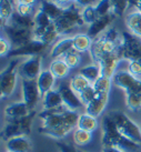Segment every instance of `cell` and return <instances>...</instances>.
<instances>
[{
	"label": "cell",
	"mask_w": 141,
	"mask_h": 152,
	"mask_svg": "<svg viewBox=\"0 0 141 152\" xmlns=\"http://www.w3.org/2000/svg\"><path fill=\"white\" fill-rule=\"evenodd\" d=\"M101 130H102L101 144L103 148H117L124 152H134L140 149L141 145L130 141L120 133L115 122L108 114H106L102 119Z\"/></svg>",
	"instance_id": "1"
},
{
	"label": "cell",
	"mask_w": 141,
	"mask_h": 152,
	"mask_svg": "<svg viewBox=\"0 0 141 152\" xmlns=\"http://www.w3.org/2000/svg\"><path fill=\"white\" fill-rule=\"evenodd\" d=\"M107 114L112 119L118 131L124 138L141 145V129L137 123L132 121L124 112L119 110L110 111Z\"/></svg>",
	"instance_id": "2"
},
{
	"label": "cell",
	"mask_w": 141,
	"mask_h": 152,
	"mask_svg": "<svg viewBox=\"0 0 141 152\" xmlns=\"http://www.w3.org/2000/svg\"><path fill=\"white\" fill-rule=\"evenodd\" d=\"M19 58L12 59L8 64V66L1 71L0 76V96L1 100L9 98L16 90L18 83V67L20 64Z\"/></svg>",
	"instance_id": "3"
},
{
	"label": "cell",
	"mask_w": 141,
	"mask_h": 152,
	"mask_svg": "<svg viewBox=\"0 0 141 152\" xmlns=\"http://www.w3.org/2000/svg\"><path fill=\"white\" fill-rule=\"evenodd\" d=\"M120 53L123 60H141V38L131 32H122Z\"/></svg>",
	"instance_id": "4"
},
{
	"label": "cell",
	"mask_w": 141,
	"mask_h": 152,
	"mask_svg": "<svg viewBox=\"0 0 141 152\" xmlns=\"http://www.w3.org/2000/svg\"><path fill=\"white\" fill-rule=\"evenodd\" d=\"M119 45L104 38L101 34L98 38L94 39V42L90 49V56L94 64H99L107 55H111V53L119 51Z\"/></svg>",
	"instance_id": "5"
},
{
	"label": "cell",
	"mask_w": 141,
	"mask_h": 152,
	"mask_svg": "<svg viewBox=\"0 0 141 152\" xmlns=\"http://www.w3.org/2000/svg\"><path fill=\"white\" fill-rule=\"evenodd\" d=\"M1 28H2V34L10 40L13 49L23 46L34 39V34H32L31 29L17 27V26L10 25V23H7Z\"/></svg>",
	"instance_id": "6"
},
{
	"label": "cell",
	"mask_w": 141,
	"mask_h": 152,
	"mask_svg": "<svg viewBox=\"0 0 141 152\" xmlns=\"http://www.w3.org/2000/svg\"><path fill=\"white\" fill-rule=\"evenodd\" d=\"M42 57L41 55L28 57L21 61L18 67V73L21 79L37 80L42 71Z\"/></svg>",
	"instance_id": "7"
},
{
	"label": "cell",
	"mask_w": 141,
	"mask_h": 152,
	"mask_svg": "<svg viewBox=\"0 0 141 152\" xmlns=\"http://www.w3.org/2000/svg\"><path fill=\"white\" fill-rule=\"evenodd\" d=\"M112 83L124 90L126 94L137 92L141 87V79L131 75L128 70H118L112 78Z\"/></svg>",
	"instance_id": "8"
},
{
	"label": "cell",
	"mask_w": 141,
	"mask_h": 152,
	"mask_svg": "<svg viewBox=\"0 0 141 152\" xmlns=\"http://www.w3.org/2000/svg\"><path fill=\"white\" fill-rule=\"evenodd\" d=\"M21 94L22 101L26 103L30 111H34L39 101L41 100L37 80L21 79Z\"/></svg>",
	"instance_id": "9"
},
{
	"label": "cell",
	"mask_w": 141,
	"mask_h": 152,
	"mask_svg": "<svg viewBox=\"0 0 141 152\" xmlns=\"http://www.w3.org/2000/svg\"><path fill=\"white\" fill-rule=\"evenodd\" d=\"M47 46L39 41L37 39H32L26 45L19 47V48H15L11 50L8 57H13V58H20V57H32V56H38L42 52Z\"/></svg>",
	"instance_id": "10"
},
{
	"label": "cell",
	"mask_w": 141,
	"mask_h": 152,
	"mask_svg": "<svg viewBox=\"0 0 141 152\" xmlns=\"http://www.w3.org/2000/svg\"><path fill=\"white\" fill-rule=\"evenodd\" d=\"M58 91L60 92V96L62 98L64 104L69 110L77 111V110L81 109V108H85V106H83V103L80 100L79 96L73 91L72 89L70 88L69 83H66V82L60 83L59 87H58Z\"/></svg>",
	"instance_id": "11"
},
{
	"label": "cell",
	"mask_w": 141,
	"mask_h": 152,
	"mask_svg": "<svg viewBox=\"0 0 141 152\" xmlns=\"http://www.w3.org/2000/svg\"><path fill=\"white\" fill-rule=\"evenodd\" d=\"M122 60L123 59H122L121 53H120V49L119 51H117L115 53L106 56L98 64L100 66V69H101V77L112 79L115 75V72L118 71L119 64Z\"/></svg>",
	"instance_id": "12"
},
{
	"label": "cell",
	"mask_w": 141,
	"mask_h": 152,
	"mask_svg": "<svg viewBox=\"0 0 141 152\" xmlns=\"http://www.w3.org/2000/svg\"><path fill=\"white\" fill-rule=\"evenodd\" d=\"M115 18H117V16L113 12L108 13L106 16H102V17H99L92 25L88 26L87 34H89L92 39L98 38L99 36H101L106 30L110 28V25L115 21Z\"/></svg>",
	"instance_id": "13"
},
{
	"label": "cell",
	"mask_w": 141,
	"mask_h": 152,
	"mask_svg": "<svg viewBox=\"0 0 141 152\" xmlns=\"http://www.w3.org/2000/svg\"><path fill=\"white\" fill-rule=\"evenodd\" d=\"M109 93L110 92H99L96 91L94 100L90 102L88 106L85 107V112L90 115H94L96 118L100 117L104 111L109 100Z\"/></svg>",
	"instance_id": "14"
},
{
	"label": "cell",
	"mask_w": 141,
	"mask_h": 152,
	"mask_svg": "<svg viewBox=\"0 0 141 152\" xmlns=\"http://www.w3.org/2000/svg\"><path fill=\"white\" fill-rule=\"evenodd\" d=\"M124 23L129 32L141 38V12L137 8H129L124 15Z\"/></svg>",
	"instance_id": "15"
},
{
	"label": "cell",
	"mask_w": 141,
	"mask_h": 152,
	"mask_svg": "<svg viewBox=\"0 0 141 152\" xmlns=\"http://www.w3.org/2000/svg\"><path fill=\"white\" fill-rule=\"evenodd\" d=\"M31 111L27 104L23 101H18L10 103L4 108V114L6 120H16V119H20L22 117H26L27 114H29Z\"/></svg>",
	"instance_id": "16"
},
{
	"label": "cell",
	"mask_w": 141,
	"mask_h": 152,
	"mask_svg": "<svg viewBox=\"0 0 141 152\" xmlns=\"http://www.w3.org/2000/svg\"><path fill=\"white\" fill-rule=\"evenodd\" d=\"M71 49H73L72 37H62L52 46L49 56L52 59H59V58H62Z\"/></svg>",
	"instance_id": "17"
},
{
	"label": "cell",
	"mask_w": 141,
	"mask_h": 152,
	"mask_svg": "<svg viewBox=\"0 0 141 152\" xmlns=\"http://www.w3.org/2000/svg\"><path fill=\"white\" fill-rule=\"evenodd\" d=\"M57 79L55 76L51 73V71L49 69H45L41 71V73L39 75L38 79H37V83H38V88L40 91V96L41 99L47 92L53 90V87L56 85Z\"/></svg>",
	"instance_id": "18"
},
{
	"label": "cell",
	"mask_w": 141,
	"mask_h": 152,
	"mask_svg": "<svg viewBox=\"0 0 141 152\" xmlns=\"http://www.w3.org/2000/svg\"><path fill=\"white\" fill-rule=\"evenodd\" d=\"M6 148L9 152H30L32 143L28 137H16L6 142Z\"/></svg>",
	"instance_id": "19"
},
{
	"label": "cell",
	"mask_w": 141,
	"mask_h": 152,
	"mask_svg": "<svg viewBox=\"0 0 141 152\" xmlns=\"http://www.w3.org/2000/svg\"><path fill=\"white\" fill-rule=\"evenodd\" d=\"M38 7L53 22L56 21V20H58L64 15V8H61L60 6L55 4L52 0H40Z\"/></svg>",
	"instance_id": "20"
},
{
	"label": "cell",
	"mask_w": 141,
	"mask_h": 152,
	"mask_svg": "<svg viewBox=\"0 0 141 152\" xmlns=\"http://www.w3.org/2000/svg\"><path fill=\"white\" fill-rule=\"evenodd\" d=\"M49 70L51 71V73L55 76L57 80H62L69 76L71 68L66 64V61L62 58H59V59H53L50 62Z\"/></svg>",
	"instance_id": "21"
},
{
	"label": "cell",
	"mask_w": 141,
	"mask_h": 152,
	"mask_svg": "<svg viewBox=\"0 0 141 152\" xmlns=\"http://www.w3.org/2000/svg\"><path fill=\"white\" fill-rule=\"evenodd\" d=\"M41 101H42V110L55 109V108H58L64 104L62 98L60 96L58 89H53L51 91L47 92L42 97Z\"/></svg>",
	"instance_id": "22"
},
{
	"label": "cell",
	"mask_w": 141,
	"mask_h": 152,
	"mask_svg": "<svg viewBox=\"0 0 141 152\" xmlns=\"http://www.w3.org/2000/svg\"><path fill=\"white\" fill-rule=\"evenodd\" d=\"M73 40V49L80 53L90 51L94 39L88 34H76L72 37Z\"/></svg>",
	"instance_id": "23"
},
{
	"label": "cell",
	"mask_w": 141,
	"mask_h": 152,
	"mask_svg": "<svg viewBox=\"0 0 141 152\" xmlns=\"http://www.w3.org/2000/svg\"><path fill=\"white\" fill-rule=\"evenodd\" d=\"M72 130H73L72 128L68 127V126H66V124H62V126H60V127H58V128H55V129H46V128L41 127L38 129V132L43 135H46V137H49V138H51V139H55V140H57V141H59V140L64 139V137H67Z\"/></svg>",
	"instance_id": "24"
},
{
	"label": "cell",
	"mask_w": 141,
	"mask_h": 152,
	"mask_svg": "<svg viewBox=\"0 0 141 152\" xmlns=\"http://www.w3.org/2000/svg\"><path fill=\"white\" fill-rule=\"evenodd\" d=\"M1 137H2V140H4L7 142L8 140L12 139V138H16V137H25V135L22 133L20 126L18 124V122L16 120H8L6 122V124H4V127L2 128Z\"/></svg>",
	"instance_id": "25"
},
{
	"label": "cell",
	"mask_w": 141,
	"mask_h": 152,
	"mask_svg": "<svg viewBox=\"0 0 141 152\" xmlns=\"http://www.w3.org/2000/svg\"><path fill=\"white\" fill-rule=\"evenodd\" d=\"M77 128L92 133L94 131H96L99 128L98 118H96L94 115H90V114H88L87 112L81 113L79 115Z\"/></svg>",
	"instance_id": "26"
},
{
	"label": "cell",
	"mask_w": 141,
	"mask_h": 152,
	"mask_svg": "<svg viewBox=\"0 0 141 152\" xmlns=\"http://www.w3.org/2000/svg\"><path fill=\"white\" fill-rule=\"evenodd\" d=\"M79 73L82 75L85 79H88L94 85V82L101 77V69H100V66L98 64H94H94H88L85 67H82L79 70Z\"/></svg>",
	"instance_id": "27"
},
{
	"label": "cell",
	"mask_w": 141,
	"mask_h": 152,
	"mask_svg": "<svg viewBox=\"0 0 141 152\" xmlns=\"http://www.w3.org/2000/svg\"><path fill=\"white\" fill-rule=\"evenodd\" d=\"M38 115L41 119L42 128L46 129H55L64 124L62 114H43L39 112Z\"/></svg>",
	"instance_id": "28"
},
{
	"label": "cell",
	"mask_w": 141,
	"mask_h": 152,
	"mask_svg": "<svg viewBox=\"0 0 141 152\" xmlns=\"http://www.w3.org/2000/svg\"><path fill=\"white\" fill-rule=\"evenodd\" d=\"M16 12V4L9 2L7 0H0V19L1 27L6 26Z\"/></svg>",
	"instance_id": "29"
},
{
	"label": "cell",
	"mask_w": 141,
	"mask_h": 152,
	"mask_svg": "<svg viewBox=\"0 0 141 152\" xmlns=\"http://www.w3.org/2000/svg\"><path fill=\"white\" fill-rule=\"evenodd\" d=\"M91 85H92V83H91L88 79H85L82 75H80L79 72H78L77 75H75V76L70 79V81H69V86H70V88L72 89L73 91L77 93L78 96H79V94H80L85 89H87L89 86H91Z\"/></svg>",
	"instance_id": "30"
},
{
	"label": "cell",
	"mask_w": 141,
	"mask_h": 152,
	"mask_svg": "<svg viewBox=\"0 0 141 152\" xmlns=\"http://www.w3.org/2000/svg\"><path fill=\"white\" fill-rule=\"evenodd\" d=\"M55 26H56V29L58 31V34H60V37H66V34L72 32L76 28H78L73 22H71L64 16H61L58 20H56Z\"/></svg>",
	"instance_id": "31"
},
{
	"label": "cell",
	"mask_w": 141,
	"mask_h": 152,
	"mask_svg": "<svg viewBox=\"0 0 141 152\" xmlns=\"http://www.w3.org/2000/svg\"><path fill=\"white\" fill-rule=\"evenodd\" d=\"M36 110L31 111L29 114H27L26 117H22L20 119H16V121L18 122V124L20 126L22 130V133L25 137H29L31 134V131H32V123H34V117H36Z\"/></svg>",
	"instance_id": "32"
},
{
	"label": "cell",
	"mask_w": 141,
	"mask_h": 152,
	"mask_svg": "<svg viewBox=\"0 0 141 152\" xmlns=\"http://www.w3.org/2000/svg\"><path fill=\"white\" fill-rule=\"evenodd\" d=\"M60 38V34H58V31L56 29V26H55V22H52V25L50 27H48V29L43 32V34L40 37L39 41H41L42 43H45L46 46H50V45H55V43L58 41V39Z\"/></svg>",
	"instance_id": "33"
},
{
	"label": "cell",
	"mask_w": 141,
	"mask_h": 152,
	"mask_svg": "<svg viewBox=\"0 0 141 152\" xmlns=\"http://www.w3.org/2000/svg\"><path fill=\"white\" fill-rule=\"evenodd\" d=\"M8 23L17 27H21V28H26V29H31L34 30V17H23L18 15L17 12L13 13V16L11 19L9 20Z\"/></svg>",
	"instance_id": "34"
},
{
	"label": "cell",
	"mask_w": 141,
	"mask_h": 152,
	"mask_svg": "<svg viewBox=\"0 0 141 152\" xmlns=\"http://www.w3.org/2000/svg\"><path fill=\"white\" fill-rule=\"evenodd\" d=\"M92 140V133L76 128L73 130V142L78 147H85Z\"/></svg>",
	"instance_id": "35"
},
{
	"label": "cell",
	"mask_w": 141,
	"mask_h": 152,
	"mask_svg": "<svg viewBox=\"0 0 141 152\" xmlns=\"http://www.w3.org/2000/svg\"><path fill=\"white\" fill-rule=\"evenodd\" d=\"M126 106L131 111H138L141 109V87L137 92L126 94Z\"/></svg>",
	"instance_id": "36"
},
{
	"label": "cell",
	"mask_w": 141,
	"mask_h": 152,
	"mask_svg": "<svg viewBox=\"0 0 141 152\" xmlns=\"http://www.w3.org/2000/svg\"><path fill=\"white\" fill-rule=\"evenodd\" d=\"M62 59L66 61V64H68L71 69L78 68L82 62L81 53L78 52V51H76L75 49H71L70 51H68V52L62 57Z\"/></svg>",
	"instance_id": "37"
},
{
	"label": "cell",
	"mask_w": 141,
	"mask_h": 152,
	"mask_svg": "<svg viewBox=\"0 0 141 152\" xmlns=\"http://www.w3.org/2000/svg\"><path fill=\"white\" fill-rule=\"evenodd\" d=\"M112 4V12L117 17H121L127 13L130 8L129 0H110Z\"/></svg>",
	"instance_id": "38"
},
{
	"label": "cell",
	"mask_w": 141,
	"mask_h": 152,
	"mask_svg": "<svg viewBox=\"0 0 141 152\" xmlns=\"http://www.w3.org/2000/svg\"><path fill=\"white\" fill-rule=\"evenodd\" d=\"M82 19L85 25L90 26L92 25L97 19L99 18V16L97 15V11L94 9V6H89V7H85L82 8Z\"/></svg>",
	"instance_id": "39"
},
{
	"label": "cell",
	"mask_w": 141,
	"mask_h": 152,
	"mask_svg": "<svg viewBox=\"0 0 141 152\" xmlns=\"http://www.w3.org/2000/svg\"><path fill=\"white\" fill-rule=\"evenodd\" d=\"M79 115H80V114L78 113L77 111H72V110L68 109L66 112L62 113L64 124H66V126H68V127H70V128H72V129L77 128Z\"/></svg>",
	"instance_id": "40"
},
{
	"label": "cell",
	"mask_w": 141,
	"mask_h": 152,
	"mask_svg": "<svg viewBox=\"0 0 141 152\" xmlns=\"http://www.w3.org/2000/svg\"><path fill=\"white\" fill-rule=\"evenodd\" d=\"M94 9L99 17L106 16L108 13L112 12V4L110 0H98L94 4Z\"/></svg>",
	"instance_id": "41"
},
{
	"label": "cell",
	"mask_w": 141,
	"mask_h": 152,
	"mask_svg": "<svg viewBox=\"0 0 141 152\" xmlns=\"http://www.w3.org/2000/svg\"><path fill=\"white\" fill-rule=\"evenodd\" d=\"M111 85L112 79H109V78H106V77H100L92 86H94L96 91H99V92H110Z\"/></svg>",
	"instance_id": "42"
},
{
	"label": "cell",
	"mask_w": 141,
	"mask_h": 152,
	"mask_svg": "<svg viewBox=\"0 0 141 152\" xmlns=\"http://www.w3.org/2000/svg\"><path fill=\"white\" fill-rule=\"evenodd\" d=\"M13 47L10 42V40L4 34H1V37H0V56H1V58L8 57Z\"/></svg>",
	"instance_id": "43"
},
{
	"label": "cell",
	"mask_w": 141,
	"mask_h": 152,
	"mask_svg": "<svg viewBox=\"0 0 141 152\" xmlns=\"http://www.w3.org/2000/svg\"><path fill=\"white\" fill-rule=\"evenodd\" d=\"M94 96H96V90H94V86L91 85L87 89H85V90L79 94V98H80L81 102L83 103V106L85 107V106H88L90 102L94 100Z\"/></svg>",
	"instance_id": "44"
},
{
	"label": "cell",
	"mask_w": 141,
	"mask_h": 152,
	"mask_svg": "<svg viewBox=\"0 0 141 152\" xmlns=\"http://www.w3.org/2000/svg\"><path fill=\"white\" fill-rule=\"evenodd\" d=\"M37 10L38 9H36V7H34V6L16 4V12L20 16H23V17H34Z\"/></svg>",
	"instance_id": "45"
},
{
	"label": "cell",
	"mask_w": 141,
	"mask_h": 152,
	"mask_svg": "<svg viewBox=\"0 0 141 152\" xmlns=\"http://www.w3.org/2000/svg\"><path fill=\"white\" fill-rule=\"evenodd\" d=\"M131 75L141 79V60H130L128 61V69Z\"/></svg>",
	"instance_id": "46"
},
{
	"label": "cell",
	"mask_w": 141,
	"mask_h": 152,
	"mask_svg": "<svg viewBox=\"0 0 141 152\" xmlns=\"http://www.w3.org/2000/svg\"><path fill=\"white\" fill-rule=\"evenodd\" d=\"M57 147L59 149L60 152H79L75 145H71L69 143H64L61 141H57Z\"/></svg>",
	"instance_id": "47"
},
{
	"label": "cell",
	"mask_w": 141,
	"mask_h": 152,
	"mask_svg": "<svg viewBox=\"0 0 141 152\" xmlns=\"http://www.w3.org/2000/svg\"><path fill=\"white\" fill-rule=\"evenodd\" d=\"M98 0H72V2L78 4L80 8H85V7H89V6H94L97 4Z\"/></svg>",
	"instance_id": "48"
},
{
	"label": "cell",
	"mask_w": 141,
	"mask_h": 152,
	"mask_svg": "<svg viewBox=\"0 0 141 152\" xmlns=\"http://www.w3.org/2000/svg\"><path fill=\"white\" fill-rule=\"evenodd\" d=\"M39 2H40V0H16V4H27V6H34V7L39 6Z\"/></svg>",
	"instance_id": "49"
},
{
	"label": "cell",
	"mask_w": 141,
	"mask_h": 152,
	"mask_svg": "<svg viewBox=\"0 0 141 152\" xmlns=\"http://www.w3.org/2000/svg\"><path fill=\"white\" fill-rule=\"evenodd\" d=\"M52 1L64 9L67 8L68 6H70V4H72V0H52Z\"/></svg>",
	"instance_id": "50"
},
{
	"label": "cell",
	"mask_w": 141,
	"mask_h": 152,
	"mask_svg": "<svg viewBox=\"0 0 141 152\" xmlns=\"http://www.w3.org/2000/svg\"><path fill=\"white\" fill-rule=\"evenodd\" d=\"M102 152H124V151L120 150V149H117V148H103Z\"/></svg>",
	"instance_id": "51"
},
{
	"label": "cell",
	"mask_w": 141,
	"mask_h": 152,
	"mask_svg": "<svg viewBox=\"0 0 141 152\" xmlns=\"http://www.w3.org/2000/svg\"><path fill=\"white\" fill-rule=\"evenodd\" d=\"M7 1L11 2V4H16V0H7Z\"/></svg>",
	"instance_id": "52"
},
{
	"label": "cell",
	"mask_w": 141,
	"mask_h": 152,
	"mask_svg": "<svg viewBox=\"0 0 141 152\" xmlns=\"http://www.w3.org/2000/svg\"><path fill=\"white\" fill-rule=\"evenodd\" d=\"M79 152H83V151H79Z\"/></svg>",
	"instance_id": "53"
},
{
	"label": "cell",
	"mask_w": 141,
	"mask_h": 152,
	"mask_svg": "<svg viewBox=\"0 0 141 152\" xmlns=\"http://www.w3.org/2000/svg\"><path fill=\"white\" fill-rule=\"evenodd\" d=\"M7 152H9V151H7Z\"/></svg>",
	"instance_id": "54"
}]
</instances>
